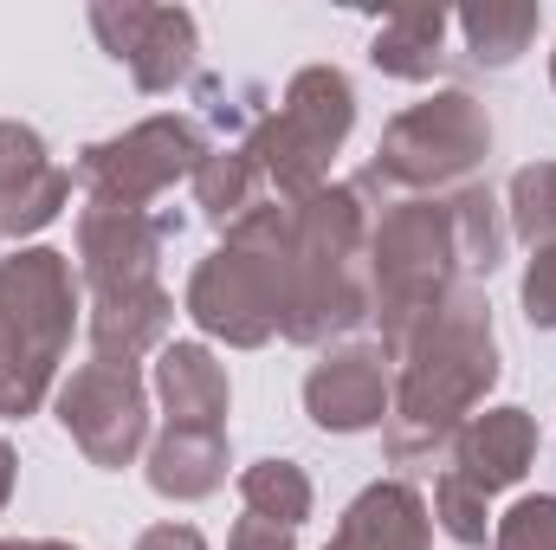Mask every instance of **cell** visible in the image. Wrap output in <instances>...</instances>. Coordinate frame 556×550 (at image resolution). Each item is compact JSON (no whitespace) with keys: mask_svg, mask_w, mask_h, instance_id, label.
Returning a JSON list of instances; mask_svg holds the SVG:
<instances>
[{"mask_svg":"<svg viewBox=\"0 0 556 550\" xmlns=\"http://www.w3.org/2000/svg\"><path fill=\"white\" fill-rule=\"evenodd\" d=\"M415 363L402 376L395 396V427H389V453L420 460L440 453L446 434L466 421V409L492 389L498 376V350H492V317L472 291H453L433 317L415 324Z\"/></svg>","mask_w":556,"mask_h":550,"instance_id":"1","label":"cell"},{"mask_svg":"<svg viewBox=\"0 0 556 550\" xmlns=\"http://www.w3.org/2000/svg\"><path fill=\"white\" fill-rule=\"evenodd\" d=\"M363 195L356 188H317L291 208V260H285V337L324 343L330 330H350L369 311L363 278Z\"/></svg>","mask_w":556,"mask_h":550,"instance_id":"2","label":"cell"},{"mask_svg":"<svg viewBox=\"0 0 556 550\" xmlns=\"http://www.w3.org/2000/svg\"><path fill=\"white\" fill-rule=\"evenodd\" d=\"M350 117H356L350 78H343V72H330V65H311V72H298V78H291V91H285L278 117L247 142V155H253V168H260L266 182H278L285 195H298V201H304V195H317V182H324L330 155L343 149Z\"/></svg>","mask_w":556,"mask_h":550,"instance_id":"3","label":"cell"},{"mask_svg":"<svg viewBox=\"0 0 556 550\" xmlns=\"http://www.w3.org/2000/svg\"><path fill=\"white\" fill-rule=\"evenodd\" d=\"M376 304H382V330L389 343H408L420 317H433V304H446V278L459 266L453 247V221L446 208L402 201L382 227H376Z\"/></svg>","mask_w":556,"mask_h":550,"instance_id":"4","label":"cell"},{"mask_svg":"<svg viewBox=\"0 0 556 550\" xmlns=\"http://www.w3.org/2000/svg\"><path fill=\"white\" fill-rule=\"evenodd\" d=\"M492 149V124L485 111L466 98V91H440L415 111H402L389 124V137L376 149L363 188H427V182H446V175H466L479 155Z\"/></svg>","mask_w":556,"mask_h":550,"instance_id":"5","label":"cell"},{"mask_svg":"<svg viewBox=\"0 0 556 550\" xmlns=\"http://www.w3.org/2000/svg\"><path fill=\"white\" fill-rule=\"evenodd\" d=\"M207 162V142L188 117H149L137 130H124L117 142H98L85 149L78 175L91 182V201H111V208H142L149 195H162L175 175L201 168Z\"/></svg>","mask_w":556,"mask_h":550,"instance_id":"6","label":"cell"},{"mask_svg":"<svg viewBox=\"0 0 556 550\" xmlns=\"http://www.w3.org/2000/svg\"><path fill=\"white\" fill-rule=\"evenodd\" d=\"M0 324L7 337L20 343V357L52 376L65 337H72V273H65V253H20L0 266Z\"/></svg>","mask_w":556,"mask_h":550,"instance_id":"7","label":"cell"},{"mask_svg":"<svg viewBox=\"0 0 556 550\" xmlns=\"http://www.w3.org/2000/svg\"><path fill=\"white\" fill-rule=\"evenodd\" d=\"M65 409V427L72 440L98 460V466H124L130 453L142 447V389H137V370L130 363H91L65 383L59 396Z\"/></svg>","mask_w":556,"mask_h":550,"instance_id":"8","label":"cell"},{"mask_svg":"<svg viewBox=\"0 0 556 550\" xmlns=\"http://www.w3.org/2000/svg\"><path fill=\"white\" fill-rule=\"evenodd\" d=\"M91 26L137 72L142 91H168L194 65V20L181 7H91Z\"/></svg>","mask_w":556,"mask_h":550,"instance_id":"9","label":"cell"},{"mask_svg":"<svg viewBox=\"0 0 556 550\" xmlns=\"http://www.w3.org/2000/svg\"><path fill=\"white\" fill-rule=\"evenodd\" d=\"M72 195V175L52 168L46 142L20 124H0V234H33L46 227Z\"/></svg>","mask_w":556,"mask_h":550,"instance_id":"10","label":"cell"},{"mask_svg":"<svg viewBox=\"0 0 556 550\" xmlns=\"http://www.w3.org/2000/svg\"><path fill=\"white\" fill-rule=\"evenodd\" d=\"M78 247H85V273L98 291L111 285H149L155 253H162V221H142V208H111L91 201L78 221Z\"/></svg>","mask_w":556,"mask_h":550,"instance_id":"11","label":"cell"},{"mask_svg":"<svg viewBox=\"0 0 556 550\" xmlns=\"http://www.w3.org/2000/svg\"><path fill=\"white\" fill-rule=\"evenodd\" d=\"M382 363H389L382 350H343V357L317 363L304 383L311 421L330 434H356V427L382 421V409H389V370Z\"/></svg>","mask_w":556,"mask_h":550,"instance_id":"12","label":"cell"},{"mask_svg":"<svg viewBox=\"0 0 556 550\" xmlns=\"http://www.w3.org/2000/svg\"><path fill=\"white\" fill-rule=\"evenodd\" d=\"M531 447H538V427L525 409H492L485 421H472L453 447V479H466L479 499L511 486L525 466H531Z\"/></svg>","mask_w":556,"mask_h":550,"instance_id":"13","label":"cell"},{"mask_svg":"<svg viewBox=\"0 0 556 550\" xmlns=\"http://www.w3.org/2000/svg\"><path fill=\"white\" fill-rule=\"evenodd\" d=\"M330 550H427V505L408 486H369Z\"/></svg>","mask_w":556,"mask_h":550,"instance_id":"14","label":"cell"},{"mask_svg":"<svg viewBox=\"0 0 556 550\" xmlns=\"http://www.w3.org/2000/svg\"><path fill=\"white\" fill-rule=\"evenodd\" d=\"M227 479V434L220 427H168L155 460H149V486L162 499H207Z\"/></svg>","mask_w":556,"mask_h":550,"instance_id":"15","label":"cell"},{"mask_svg":"<svg viewBox=\"0 0 556 550\" xmlns=\"http://www.w3.org/2000/svg\"><path fill=\"white\" fill-rule=\"evenodd\" d=\"M162 402H168L175 427H220V414H227V376H220V363L207 350H194V343L162 350Z\"/></svg>","mask_w":556,"mask_h":550,"instance_id":"16","label":"cell"},{"mask_svg":"<svg viewBox=\"0 0 556 550\" xmlns=\"http://www.w3.org/2000/svg\"><path fill=\"white\" fill-rule=\"evenodd\" d=\"M162 324H168V298L155 291V278H149V285H111V291H98L91 337H98L104 363H117V350H124V363H130L137 350H149V343L162 337Z\"/></svg>","mask_w":556,"mask_h":550,"instance_id":"17","label":"cell"},{"mask_svg":"<svg viewBox=\"0 0 556 550\" xmlns=\"http://www.w3.org/2000/svg\"><path fill=\"white\" fill-rule=\"evenodd\" d=\"M440 39H446V13H440V7L389 13L382 33H376V65L395 72V78H433V65H440Z\"/></svg>","mask_w":556,"mask_h":550,"instance_id":"18","label":"cell"},{"mask_svg":"<svg viewBox=\"0 0 556 550\" xmlns=\"http://www.w3.org/2000/svg\"><path fill=\"white\" fill-rule=\"evenodd\" d=\"M459 33H466L479 65H511L538 33V7L531 0H485V7L459 13Z\"/></svg>","mask_w":556,"mask_h":550,"instance_id":"19","label":"cell"},{"mask_svg":"<svg viewBox=\"0 0 556 550\" xmlns=\"http://www.w3.org/2000/svg\"><path fill=\"white\" fill-rule=\"evenodd\" d=\"M240 492H247V518H266L278 532L304 525V512H311V479H304L291 460H260V466L240 479Z\"/></svg>","mask_w":556,"mask_h":550,"instance_id":"20","label":"cell"},{"mask_svg":"<svg viewBox=\"0 0 556 550\" xmlns=\"http://www.w3.org/2000/svg\"><path fill=\"white\" fill-rule=\"evenodd\" d=\"M446 221H453V247H459V266H479L492 273L498 253H505V227H498V201L485 188H466L446 201Z\"/></svg>","mask_w":556,"mask_h":550,"instance_id":"21","label":"cell"},{"mask_svg":"<svg viewBox=\"0 0 556 550\" xmlns=\"http://www.w3.org/2000/svg\"><path fill=\"white\" fill-rule=\"evenodd\" d=\"M253 182H260V168H253V155H247V149H227V155H207V162L194 168V188H201V208H207V214H214L220 227L260 208V201H253Z\"/></svg>","mask_w":556,"mask_h":550,"instance_id":"22","label":"cell"},{"mask_svg":"<svg viewBox=\"0 0 556 550\" xmlns=\"http://www.w3.org/2000/svg\"><path fill=\"white\" fill-rule=\"evenodd\" d=\"M511 214H518V234H525V240L556 247V162L518 168V182H511Z\"/></svg>","mask_w":556,"mask_h":550,"instance_id":"23","label":"cell"},{"mask_svg":"<svg viewBox=\"0 0 556 550\" xmlns=\"http://www.w3.org/2000/svg\"><path fill=\"white\" fill-rule=\"evenodd\" d=\"M498 550H556V499H518L498 525Z\"/></svg>","mask_w":556,"mask_h":550,"instance_id":"24","label":"cell"},{"mask_svg":"<svg viewBox=\"0 0 556 550\" xmlns=\"http://www.w3.org/2000/svg\"><path fill=\"white\" fill-rule=\"evenodd\" d=\"M433 512H440V525L459 538V545H485V499L466 486V479H440V492H433Z\"/></svg>","mask_w":556,"mask_h":550,"instance_id":"25","label":"cell"},{"mask_svg":"<svg viewBox=\"0 0 556 550\" xmlns=\"http://www.w3.org/2000/svg\"><path fill=\"white\" fill-rule=\"evenodd\" d=\"M525 311H531V324L556 330V247H544L525 273Z\"/></svg>","mask_w":556,"mask_h":550,"instance_id":"26","label":"cell"},{"mask_svg":"<svg viewBox=\"0 0 556 550\" xmlns=\"http://www.w3.org/2000/svg\"><path fill=\"white\" fill-rule=\"evenodd\" d=\"M233 550H291V538L266 525V518H240V532H233Z\"/></svg>","mask_w":556,"mask_h":550,"instance_id":"27","label":"cell"},{"mask_svg":"<svg viewBox=\"0 0 556 550\" xmlns=\"http://www.w3.org/2000/svg\"><path fill=\"white\" fill-rule=\"evenodd\" d=\"M137 550H207V545H201V532H188V525H155Z\"/></svg>","mask_w":556,"mask_h":550,"instance_id":"28","label":"cell"},{"mask_svg":"<svg viewBox=\"0 0 556 550\" xmlns=\"http://www.w3.org/2000/svg\"><path fill=\"white\" fill-rule=\"evenodd\" d=\"M7 492H13V447L0 440V505H7Z\"/></svg>","mask_w":556,"mask_h":550,"instance_id":"29","label":"cell"},{"mask_svg":"<svg viewBox=\"0 0 556 550\" xmlns=\"http://www.w3.org/2000/svg\"><path fill=\"white\" fill-rule=\"evenodd\" d=\"M0 550H33V545H0Z\"/></svg>","mask_w":556,"mask_h":550,"instance_id":"30","label":"cell"},{"mask_svg":"<svg viewBox=\"0 0 556 550\" xmlns=\"http://www.w3.org/2000/svg\"><path fill=\"white\" fill-rule=\"evenodd\" d=\"M551 72H556V59H551Z\"/></svg>","mask_w":556,"mask_h":550,"instance_id":"31","label":"cell"}]
</instances>
